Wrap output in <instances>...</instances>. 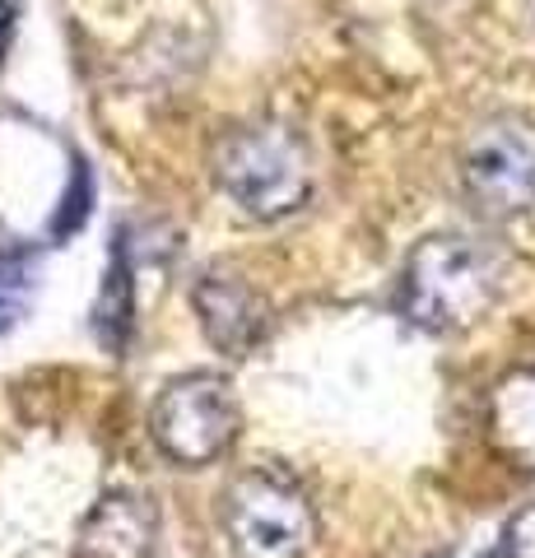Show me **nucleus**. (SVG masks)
I'll list each match as a JSON object with an SVG mask.
<instances>
[{
  "instance_id": "1",
  "label": "nucleus",
  "mask_w": 535,
  "mask_h": 558,
  "mask_svg": "<svg viewBox=\"0 0 535 558\" xmlns=\"http://www.w3.org/2000/svg\"><path fill=\"white\" fill-rule=\"evenodd\" d=\"M512 260L494 238L475 233H428L414 242L401 284H396V307L420 330H461L475 326L485 312L503 299Z\"/></svg>"
},
{
  "instance_id": "10",
  "label": "nucleus",
  "mask_w": 535,
  "mask_h": 558,
  "mask_svg": "<svg viewBox=\"0 0 535 558\" xmlns=\"http://www.w3.org/2000/svg\"><path fill=\"white\" fill-rule=\"evenodd\" d=\"M33 293H38V252L5 247L0 252V336L28 317Z\"/></svg>"
},
{
  "instance_id": "6",
  "label": "nucleus",
  "mask_w": 535,
  "mask_h": 558,
  "mask_svg": "<svg viewBox=\"0 0 535 558\" xmlns=\"http://www.w3.org/2000/svg\"><path fill=\"white\" fill-rule=\"evenodd\" d=\"M192 307L200 330L223 359H247L270 330V303L256 293L243 275L233 270H205L192 289Z\"/></svg>"
},
{
  "instance_id": "2",
  "label": "nucleus",
  "mask_w": 535,
  "mask_h": 558,
  "mask_svg": "<svg viewBox=\"0 0 535 558\" xmlns=\"http://www.w3.org/2000/svg\"><path fill=\"white\" fill-rule=\"evenodd\" d=\"M210 172L223 196L256 223L284 219L313 196V154L284 121H252L223 131L210 149Z\"/></svg>"
},
{
  "instance_id": "12",
  "label": "nucleus",
  "mask_w": 535,
  "mask_h": 558,
  "mask_svg": "<svg viewBox=\"0 0 535 558\" xmlns=\"http://www.w3.org/2000/svg\"><path fill=\"white\" fill-rule=\"evenodd\" d=\"M10 38H14V5L10 0H0V57H5Z\"/></svg>"
},
{
  "instance_id": "13",
  "label": "nucleus",
  "mask_w": 535,
  "mask_h": 558,
  "mask_svg": "<svg viewBox=\"0 0 535 558\" xmlns=\"http://www.w3.org/2000/svg\"><path fill=\"white\" fill-rule=\"evenodd\" d=\"M531 20H535V0H531Z\"/></svg>"
},
{
  "instance_id": "8",
  "label": "nucleus",
  "mask_w": 535,
  "mask_h": 558,
  "mask_svg": "<svg viewBox=\"0 0 535 558\" xmlns=\"http://www.w3.org/2000/svg\"><path fill=\"white\" fill-rule=\"evenodd\" d=\"M489 442L498 447V457L535 470V363L512 368L489 391Z\"/></svg>"
},
{
  "instance_id": "11",
  "label": "nucleus",
  "mask_w": 535,
  "mask_h": 558,
  "mask_svg": "<svg viewBox=\"0 0 535 558\" xmlns=\"http://www.w3.org/2000/svg\"><path fill=\"white\" fill-rule=\"evenodd\" d=\"M503 558H535V508H522L503 526Z\"/></svg>"
},
{
  "instance_id": "4",
  "label": "nucleus",
  "mask_w": 535,
  "mask_h": 558,
  "mask_svg": "<svg viewBox=\"0 0 535 558\" xmlns=\"http://www.w3.org/2000/svg\"><path fill=\"white\" fill-rule=\"evenodd\" d=\"M223 535L233 558H307L317 517L299 480L275 465H256L238 475L223 498Z\"/></svg>"
},
{
  "instance_id": "3",
  "label": "nucleus",
  "mask_w": 535,
  "mask_h": 558,
  "mask_svg": "<svg viewBox=\"0 0 535 558\" xmlns=\"http://www.w3.org/2000/svg\"><path fill=\"white\" fill-rule=\"evenodd\" d=\"M457 182L479 219H522L535 205V126L516 112L485 117L457 149Z\"/></svg>"
},
{
  "instance_id": "7",
  "label": "nucleus",
  "mask_w": 535,
  "mask_h": 558,
  "mask_svg": "<svg viewBox=\"0 0 535 558\" xmlns=\"http://www.w3.org/2000/svg\"><path fill=\"white\" fill-rule=\"evenodd\" d=\"M154 545H159L154 502L135 488H112L84 517L75 558H154Z\"/></svg>"
},
{
  "instance_id": "9",
  "label": "nucleus",
  "mask_w": 535,
  "mask_h": 558,
  "mask_svg": "<svg viewBox=\"0 0 535 558\" xmlns=\"http://www.w3.org/2000/svg\"><path fill=\"white\" fill-rule=\"evenodd\" d=\"M131 317H135V293H131V266H126V252L117 247L112 252V266H108V279H102V293L94 303V330L98 340L122 354L126 349V336H131Z\"/></svg>"
},
{
  "instance_id": "5",
  "label": "nucleus",
  "mask_w": 535,
  "mask_h": 558,
  "mask_svg": "<svg viewBox=\"0 0 535 558\" xmlns=\"http://www.w3.org/2000/svg\"><path fill=\"white\" fill-rule=\"evenodd\" d=\"M243 410L219 373H182L159 391L149 410V438L168 461L200 470L238 442Z\"/></svg>"
}]
</instances>
